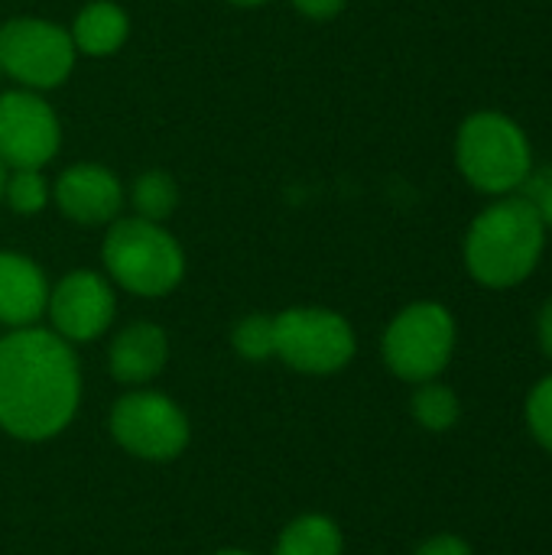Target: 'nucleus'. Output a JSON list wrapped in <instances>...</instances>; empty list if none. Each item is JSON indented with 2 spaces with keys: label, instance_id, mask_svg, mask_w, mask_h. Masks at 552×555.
Wrapping results in <instances>:
<instances>
[{
  "label": "nucleus",
  "instance_id": "9d476101",
  "mask_svg": "<svg viewBox=\"0 0 552 555\" xmlns=\"http://www.w3.org/2000/svg\"><path fill=\"white\" fill-rule=\"evenodd\" d=\"M55 335L65 341H94L107 332L114 319V289L101 273L75 270L65 280H59L55 289H49L46 306Z\"/></svg>",
  "mask_w": 552,
  "mask_h": 555
},
{
  "label": "nucleus",
  "instance_id": "6ab92c4d",
  "mask_svg": "<svg viewBox=\"0 0 552 555\" xmlns=\"http://www.w3.org/2000/svg\"><path fill=\"white\" fill-rule=\"evenodd\" d=\"M234 351L247 361H267L277 358V328H273V315H247L238 322L234 335Z\"/></svg>",
  "mask_w": 552,
  "mask_h": 555
},
{
  "label": "nucleus",
  "instance_id": "f3484780",
  "mask_svg": "<svg viewBox=\"0 0 552 555\" xmlns=\"http://www.w3.org/2000/svg\"><path fill=\"white\" fill-rule=\"evenodd\" d=\"M459 416H462V406H459V397H455L452 387L436 384V380H426L413 393V420L423 429L446 433V429H452L459 423Z\"/></svg>",
  "mask_w": 552,
  "mask_h": 555
},
{
  "label": "nucleus",
  "instance_id": "0eeeda50",
  "mask_svg": "<svg viewBox=\"0 0 552 555\" xmlns=\"http://www.w3.org/2000/svg\"><path fill=\"white\" fill-rule=\"evenodd\" d=\"M277 358L303 374H335L355 358V332L332 309H286L273 315Z\"/></svg>",
  "mask_w": 552,
  "mask_h": 555
},
{
  "label": "nucleus",
  "instance_id": "aec40b11",
  "mask_svg": "<svg viewBox=\"0 0 552 555\" xmlns=\"http://www.w3.org/2000/svg\"><path fill=\"white\" fill-rule=\"evenodd\" d=\"M527 426H530L534 439L547 452H552V374L543 377L527 397Z\"/></svg>",
  "mask_w": 552,
  "mask_h": 555
},
{
  "label": "nucleus",
  "instance_id": "39448f33",
  "mask_svg": "<svg viewBox=\"0 0 552 555\" xmlns=\"http://www.w3.org/2000/svg\"><path fill=\"white\" fill-rule=\"evenodd\" d=\"M455 351V319L439 302H413L384 332L387 367L410 384L436 380Z\"/></svg>",
  "mask_w": 552,
  "mask_h": 555
},
{
  "label": "nucleus",
  "instance_id": "412c9836",
  "mask_svg": "<svg viewBox=\"0 0 552 555\" xmlns=\"http://www.w3.org/2000/svg\"><path fill=\"white\" fill-rule=\"evenodd\" d=\"M524 198L537 208L543 228L552 231V169H537L524 182Z\"/></svg>",
  "mask_w": 552,
  "mask_h": 555
},
{
  "label": "nucleus",
  "instance_id": "4be33fe9",
  "mask_svg": "<svg viewBox=\"0 0 552 555\" xmlns=\"http://www.w3.org/2000/svg\"><path fill=\"white\" fill-rule=\"evenodd\" d=\"M413 555H472V546L455 533H439V537L426 540Z\"/></svg>",
  "mask_w": 552,
  "mask_h": 555
},
{
  "label": "nucleus",
  "instance_id": "f03ea898",
  "mask_svg": "<svg viewBox=\"0 0 552 555\" xmlns=\"http://www.w3.org/2000/svg\"><path fill=\"white\" fill-rule=\"evenodd\" d=\"M547 228L524 195H501L465 234V270L488 289L521 286L543 260Z\"/></svg>",
  "mask_w": 552,
  "mask_h": 555
},
{
  "label": "nucleus",
  "instance_id": "f257e3e1",
  "mask_svg": "<svg viewBox=\"0 0 552 555\" xmlns=\"http://www.w3.org/2000/svg\"><path fill=\"white\" fill-rule=\"evenodd\" d=\"M81 397L75 351L46 328H13L0 338V429L42 442L59 436Z\"/></svg>",
  "mask_w": 552,
  "mask_h": 555
},
{
  "label": "nucleus",
  "instance_id": "7ed1b4c3",
  "mask_svg": "<svg viewBox=\"0 0 552 555\" xmlns=\"http://www.w3.org/2000/svg\"><path fill=\"white\" fill-rule=\"evenodd\" d=\"M455 166L475 192L498 198L517 195L534 172V150L514 117L501 111H478L459 127Z\"/></svg>",
  "mask_w": 552,
  "mask_h": 555
},
{
  "label": "nucleus",
  "instance_id": "393cba45",
  "mask_svg": "<svg viewBox=\"0 0 552 555\" xmlns=\"http://www.w3.org/2000/svg\"><path fill=\"white\" fill-rule=\"evenodd\" d=\"M231 3H238V7H260V3H267V0H231Z\"/></svg>",
  "mask_w": 552,
  "mask_h": 555
},
{
  "label": "nucleus",
  "instance_id": "9b49d317",
  "mask_svg": "<svg viewBox=\"0 0 552 555\" xmlns=\"http://www.w3.org/2000/svg\"><path fill=\"white\" fill-rule=\"evenodd\" d=\"M55 202L62 215L78 224H107L124 208V185L111 169L81 163L59 176Z\"/></svg>",
  "mask_w": 552,
  "mask_h": 555
},
{
  "label": "nucleus",
  "instance_id": "f8f14e48",
  "mask_svg": "<svg viewBox=\"0 0 552 555\" xmlns=\"http://www.w3.org/2000/svg\"><path fill=\"white\" fill-rule=\"evenodd\" d=\"M49 306L46 273L23 254L0 250V322L29 328Z\"/></svg>",
  "mask_w": 552,
  "mask_h": 555
},
{
  "label": "nucleus",
  "instance_id": "423d86ee",
  "mask_svg": "<svg viewBox=\"0 0 552 555\" xmlns=\"http://www.w3.org/2000/svg\"><path fill=\"white\" fill-rule=\"evenodd\" d=\"M72 33L52 20L16 16L0 26V75H10L29 91L62 85L75 68Z\"/></svg>",
  "mask_w": 552,
  "mask_h": 555
},
{
  "label": "nucleus",
  "instance_id": "b1692460",
  "mask_svg": "<svg viewBox=\"0 0 552 555\" xmlns=\"http://www.w3.org/2000/svg\"><path fill=\"white\" fill-rule=\"evenodd\" d=\"M537 338H540L543 354L552 361V299H547V306L540 309V319H537Z\"/></svg>",
  "mask_w": 552,
  "mask_h": 555
},
{
  "label": "nucleus",
  "instance_id": "dca6fc26",
  "mask_svg": "<svg viewBox=\"0 0 552 555\" xmlns=\"http://www.w3.org/2000/svg\"><path fill=\"white\" fill-rule=\"evenodd\" d=\"M130 198H133L137 218L163 224V221L176 211V205H179V185H176V179H172L169 172L153 169V172H143V176L133 182Z\"/></svg>",
  "mask_w": 552,
  "mask_h": 555
},
{
  "label": "nucleus",
  "instance_id": "2eb2a0df",
  "mask_svg": "<svg viewBox=\"0 0 552 555\" xmlns=\"http://www.w3.org/2000/svg\"><path fill=\"white\" fill-rule=\"evenodd\" d=\"M277 555H342V530L322 514H306L280 533Z\"/></svg>",
  "mask_w": 552,
  "mask_h": 555
},
{
  "label": "nucleus",
  "instance_id": "5701e85b",
  "mask_svg": "<svg viewBox=\"0 0 552 555\" xmlns=\"http://www.w3.org/2000/svg\"><path fill=\"white\" fill-rule=\"evenodd\" d=\"M348 0H293V7L309 20H332L345 10Z\"/></svg>",
  "mask_w": 552,
  "mask_h": 555
},
{
  "label": "nucleus",
  "instance_id": "20e7f679",
  "mask_svg": "<svg viewBox=\"0 0 552 555\" xmlns=\"http://www.w3.org/2000/svg\"><path fill=\"white\" fill-rule=\"evenodd\" d=\"M104 267L114 283L133 296H166L182 283L185 254L179 241L156 221L124 218L117 221L101 247Z\"/></svg>",
  "mask_w": 552,
  "mask_h": 555
},
{
  "label": "nucleus",
  "instance_id": "4468645a",
  "mask_svg": "<svg viewBox=\"0 0 552 555\" xmlns=\"http://www.w3.org/2000/svg\"><path fill=\"white\" fill-rule=\"evenodd\" d=\"M68 33H72L75 52L104 59V55H114L127 42L130 20H127L124 7H117L114 0H94L78 10Z\"/></svg>",
  "mask_w": 552,
  "mask_h": 555
},
{
  "label": "nucleus",
  "instance_id": "ddd939ff",
  "mask_svg": "<svg viewBox=\"0 0 552 555\" xmlns=\"http://www.w3.org/2000/svg\"><path fill=\"white\" fill-rule=\"evenodd\" d=\"M169 358L166 332L153 322H133L127 325L114 345H111V374L120 384H146L153 380Z\"/></svg>",
  "mask_w": 552,
  "mask_h": 555
},
{
  "label": "nucleus",
  "instance_id": "1a4fd4ad",
  "mask_svg": "<svg viewBox=\"0 0 552 555\" xmlns=\"http://www.w3.org/2000/svg\"><path fill=\"white\" fill-rule=\"evenodd\" d=\"M62 143L55 111L29 88L0 94V163L10 169H42Z\"/></svg>",
  "mask_w": 552,
  "mask_h": 555
},
{
  "label": "nucleus",
  "instance_id": "6e6552de",
  "mask_svg": "<svg viewBox=\"0 0 552 555\" xmlns=\"http://www.w3.org/2000/svg\"><path fill=\"white\" fill-rule=\"evenodd\" d=\"M111 433L137 459L169 462L189 446V420L185 413L163 393H127L114 403Z\"/></svg>",
  "mask_w": 552,
  "mask_h": 555
},
{
  "label": "nucleus",
  "instance_id": "a211bd4d",
  "mask_svg": "<svg viewBox=\"0 0 552 555\" xmlns=\"http://www.w3.org/2000/svg\"><path fill=\"white\" fill-rule=\"evenodd\" d=\"M49 182L39 169H13L3 182V198L16 215H39L49 205Z\"/></svg>",
  "mask_w": 552,
  "mask_h": 555
},
{
  "label": "nucleus",
  "instance_id": "a878e982",
  "mask_svg": "<svg viewBox=\"0 0 552 555\" xmlns=\"http://www.w3.org/2000/svg\"><path fill=\"white\" fill-rule=\"evenodd\" d=\"M3 169H7V166L0 163V198H3V182H7V172H3Z\"/></svg>",
  "mask_w": 552,
  "mask_h": 555
},
{
  "label": "nucleus",
  "instance_id": "bb28decb",
  "mask_svg": "<svg viewBox=\"0 0 552 555\" xmlns=\"http://www.w3.org/2000/svg\"><path fill=\"white\" fill-rule=\"evenodd\" d=\"M218 555H254V553H238V550H228V553H218Z\"/></svg>",
  "mask_w": 552,
  "mask_h": 555
}]
</instances>
